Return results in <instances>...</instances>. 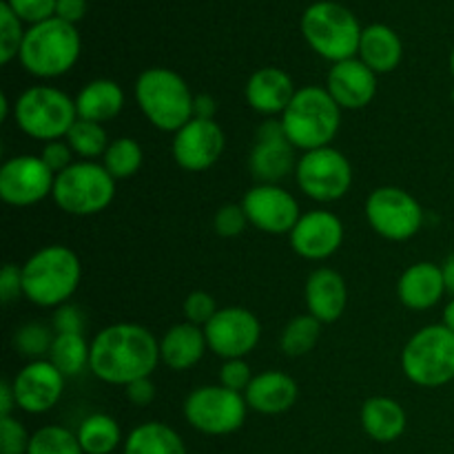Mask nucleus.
<instances>
[{
	"instance_id": "7ed1b4c3",
	"label": "nucleus",
	"mask_w": 454,
	"mask_h": 454,
	"mask_svg": "<svg viewBox=\"0 0 454 454\" xmlns=\"http://www.w3.org/2000/svg\"><path fill=\"white\" fill-rule=\"evenodd\" d=\"M193 100L189 84L167 67L145 69L136 80V102L155 129L177 133L193 120Z\"/></svg>"
},
{
	"instance_id": "2eb2a0df",
	"label": "nucleus",
	"mask_w": 454,
	"mask_h": 454,
	"mask_svg": "<svg viewBox=\"0 0 454 454\" xmlns=\"http://www.w3.org/2000/svg\"><path fill=\"white\" fill-rule=\"evenodd\" d=\"M242 208L248 224L269 235H291L301 217L297 200L279 184H255L248 189Z\"/></svg>"
},
{
	"instance_id": "de8ad7c7",
	"label": "nucleus",
	"mask_w": 454,
	"mask_h": 454,
	"mask_svg": "<svg viewBox=\"0 0 454 454\" xmlns=\"http://www.w3.org/2000/svg\"><path fill=\"white\" fill-rule=\"evenodd\" d=\"M89 12V0H58L56 3V18L69 22V25H78Z\"/></svg>"
},
{
	"instance_id": "20e7f679",
	"label": "nucleus",
	"mask_w": 454,
	"mask_h": 454,
	"mask_svg": "<svg viewBox=\"0 0 454 454\" xmlns=\"http://www.w3.org/2000/svg\"><path fill=\"white\" fill-rule=\"evenodd\" d=\"M279 120L288 142L306 153V151L331 146L340 131L341 109L326 89L309 84L297 89L295 98Z\"/></svg>"
},
{
	"instance_id": "e433bc0d",
	"label": "nucleus",
	"mask_w": 454,
	"mask_h": 454,
	"mask_svg": "<svg viewBox=\"0 0 454 454\" xmlns=\"http://www.w3.org/2000/svg\"><path fill=\"white\" fill-rule=\"evenodd\" d=\"M27 29H22V20L9 9V4H0V62L9 65L13 58L20 56L22 40Z\"/></svg>"
},
{
	"instance_id": "5701e85b",
	"label": "nucleus",
	"mask_w": 454,
	"mask_h": 454,
	"mask_svg": "<svg viewBox=\"0 0 454 454\" xmlns=\"http://www.w3.org/2000/svg\"><path fill=\"white\" fill-rule=\"evenodd\" d=\"M348 288L344 278L333 269H317L306 279V306L309 315L322 324H333L344 315Z\"/></svg>"
},
{
	"instance_id": "f8f14e48",
	"label": "nucleus",
	"mask_w": 454,
	"mask_h": 454,
	"mask_svg": "<svg viewBox=\"0 0 454 454\" xmlns=\"http://www.w3.org/2000/svg\"><path fill=\"white\" fill-rule=\"evenodd\" d=\"M366 220L377 235L390 242H406L424 226V208L399 186H380L366 200Z\"/></svg>"
},
{
	"instance_id": "c03bdc74",
	"label": "nucleus",
	"mask_w": 454,
	"mask_h": 454,
	"mask_svg": "<svg viewBox=\"0 0 454 454\" xmlns=\"http://www.w3.org/2000/svg\"><path fill=\"white\" fill-rule=\"evenodd\" d=\"M53 328H56V335L62 333H84V313L75 304H62L58 306L56 313H53Z\"/></svg>"
},
{
	"instance_id": "603ef678",
	"label": "nucleus",
	"mask_w": 454,
	"mask_h": 454,
	"mask_svg": "<svg viewBox=\"0 0 454 454\" xmlns=\"http://www.w3.org/2000/svg\"><path fill=\"white\" fill-rule=\"evenodd\" d=\"M443 326H448L450 331L454 333V297L450 301L446 304V309H443Z\"/></svg>"
},
{
	"instance_id": "c9c22d12",
	"label": "nucleus",
	"mask_w": 454,
	"mask_h": 454,
	"mask_svg": "<svg viewBox=\"0 0 454 454\" xmlns=\"http://www.w3.org/2000/svg\"><path fill=\"white\" fill-rule=\"evenodd\" d=\"M53 340H56V335H51V331L44 324L31 322L18 328L16 335H13V348L22 357H29L31 362H35V359H44V355L49 357Z\"/></svg>"
},
{
	"instance_id": "dca6fc26",
	"label": "nucleus",
	"mask_w": 454,
	"mask_h": 454,
	"mask_svg": "<svg viewBox=\"0 0 454 454\" xmlns=\"http://www.w3.org/2000/svg\"><path fill=\"white\" fill-rule=\"evenodd\" d=\"M248 168L257 184H278L297 168L295 146L284 133L282 120H266L257 129Z\"/></svg>"
},
{
	"instance_id": "c85d7f7f",
	"label": "nucleus",
	"mask_w": 454,
	"mask_h": 454,
	"mask_svg": "<svg viewBox=\"0 0 454 454\" xmlns=\"http://www.w3.org/2000/svg\"><path fill=\"white\" fill-rule=\"evenodd\" d=\"M124 454H186V448L171 426L146 421L129 433Z\"/></svg>"
},
{
	"instance_id": "c756f323",
	"label": "nucleus",
	"mask_w": 454,
	"mask_h": 454,
	"mask_svg": "<svg viewBox=\"0 0 454 454\" xmlns=\"http://www.w3.org/2000/svg\"><path fill=\"white\" fill-rule=\"evenodd\" d=\"M89 357H91V344L84 333H62L53 340L47 359L65 377H78L89 366Z\"/></svg>"
},
{
	"instance_id": "f704fd0d",
	"label": "nucleus",
	"mask_w": 454,
	"mask_h": 454,
	"mask_svg": "<svg viewBox=\"0 0 454 454\" xmlns=\"http://www.w3.org/2000/svg\"><path fill=\"white\" fill-rule=\"evenodd\" d=\"M27 454H84L78 442V434L62 426H44L31 434Z\"/></svg>"
},
{
	"instance_id": "7c9ffc66",
	"label": "nucleus",
	"mask_w": 454,
	"mask_h": 454,
	"mask_svg": "<svg viewBox=\"0 0 454 454\" xmlns=\"http://www.w3.org/2000/svg\"><path fill=\"white\" fill-rule=\"evenodd\" d=\"M78 442L84 454H111L122 442V433L114 417L96 412L80 424Z\"/></svg>"
},
{
	"instance_id": "79ce46f5",
	"label": "nucleus",
	"mask_w": 454,
	"mask_h": 454,
	"mask_svg": "<svg viewBox=\"0 0 454 454\" xmlns=\"http://www.w3.org/2000/svg\"><path fill=\"white\" fill-rule=\"evenodd\" d=\"M251 381H253L251 366H248L244 359H229V362H224V366H222L220 371V386L244 395L248 386H251Z\"/></svg>"
},
{
	"instance_id": "5fc2aeb1",
	"label": "nucleus",
	"mask_w": 454,
	"mask_h": 454,
	"mask_svg": "<svg viewBox=\"0 0 454 454\" xmlns=\"http://www.w3.org/2000/svg\"><path fill=\"white\" fill-rule=\"evenodd\" d=\"M450 74H452V78H454V47H452V53H450Z\"/></svg>"
},
{
	"instance_id": "72a5a7b5",
	"label": "nucleus",
	"mask_w": 454,
	"mask_h": 454,
	"mask_svg": "<svg viewBox=\"0 0 454 454\" xmlns=\"http://www.w3.org/2000/svg\"><path fill=\"white\" fill-rule=\"evenodd\" d=\"M69 142L71 151L75 155H80L82 160H96L105 158L106 149H109V136H106V129L98 122H89V120H75L74 127L69 129L65 137Z\"/></svg>"
},
{
	"instance_id": "2f4dec72",
	"label": "nucleus",
	"mask_w": 454,
	"mask_h": 454,
	"mask_svg": "<svg viewBox=\"0 0 454 454\" xmlns=\"http://www.w3.org/2000/svg\"><path fill=\"white\" fill-rule=\"evenodd\" d=\"M145 162V153H142L140 142L133 137H118L111 140L109 149H106L105 158H102V167L109 171L114 180H129L136 176Z\"/></svg>"
},
{
	"instance_id": "cd10ccee",
	"label": "nucleus",
	"mask_w": 454,
	"mask_h": 454,
	"mask_svg": "<svg viewBox=\"0 0 454 454\" xmlns=\"http://www.w3.org/2000/svg\"><path fill=\"white\" fill-rule=\"evenodd\" d=\"M406 411L390 397H371L362 406V426L371 439L390 443L406 430Z\"/></svg>"
},
{
	"instance_id": "a211bd4d",
	"label": "nucleus",
	"mask_w": 454,
	"mask_h": 454,
	"mask_svg": "<svg viewBox=\"0 0 454 454\" xmlns=\"http://www.w3.org/2000/svg\"><path fill=\"white\" fill-rule=\"evenodd\" d=\"M65 380L67 377L49 359L29 362L22 371H18V375L12 381L18 408L29 412V415L49 412L60 402Z\"/></svg>"
},
{
	"instance_id": "58836bf2",
	"label": "nucleus",
	"mask_w": 454,
	"mask_h": 454,
	"mask_svg": "<svg viewBox=\"0 0 454 454\" xmlns=\"http://www.w3.org/2000/svg\"><path fill=\"white\" fill-rule=\"evenodd\" d=\"M247 224L248 217L244 213L242 204H224L213 217V231L220 238H238L239 233H244Z\"/></svg>"
},
{
	"instance_id": "4468645a",
	"label": "nucleus",
	"mask_w": 454,
	"mask_h": 454,
	"mask_svg": "<svg viewBox=\"0 0 454 454\" xmlns=\"http://www.w3.org/2000/svg\"><path fill=\"white\" fill-rule=\"evenodd\" d=\"M207 344L217 357L244 359L257 346L262 335L260 319L242 306L220 309L215 317L204 326Z\"/></svg>"
},
{
	"instance_id": "412c9836",
	"label": "nucleus",
	"mask_w": 454,
	"mask_h": 454,
	"mask_svg": "<svg viewBox=\"0 0 454 454\" xmlns=\"http://www.w3.org/2000/svg\"><path fill=\"white\" fill-rule=\"evenodd\" d=\"M443 293H448L443 269L433 262H417L408 266L397 284L399 301L411 310L433 309L443 300Z\"/></svg>"
},
{
	"instance_id": "39448f33",
	"label": "nucleus",
	"mask_w": 454,
	"mask_h": 454,
	"mask_svg": "<svg viewBox=\"0 0 454 454\" xmlns=\"http://www.w3.org/2000/svg\"><path fill=\"white\" fill-rule=\"evenodd\" d=\"M80 49L82 40L75 25H69L60 18H49L27 29L18 60L22 69L35 78H60L74 69L80 58Z\"/></svg>"
},
{
	"instance_id": "864d4df0",
	"label": "nucleus",
	"mask_w": 454,
	"mask_h": 454,
	"mask_svg": "<svg viewBox=\"0 0 454 454\" xmlns=\"http://www.w3.org/2000/svg\"><path fill=\"white\" fill-rule=\"evenodd\" d=\"M0 118L3 120H7L9 118V98L4 96H0Z\"/></svg>"
},
{
	"instance_id": "423d86ee",
	"label": "nucleus",
	"mask_w": 454,
	"mask_h": 454,
	"mask_svg": "<svg viewBox=\"0 0 454 454\" xmlns=\"http://www.w3.org/2000/svg\"><path fill=\"white\" fill-rule=\"evenodd\" d=\"M300 27L309 47L333 65L357 56L364 27L344 4L335 0H319L309 4L301 13Z\"/></svg>"
},
{
	"instance_id": "4be33fe9",
	"label": "nucleus",
	"mask_w": 454,
	"mask_h": 454,
	"mask_svg": "<svg viewBox=\"0 0 454 454\" xmlns=\"http://www.w3.org/2000/svg\"><path fill=\"white\" fill-rule=\"evenodd\" d=\"M297 89L293 84L291 75L278 67H264L257 69L248 78L244 96L251 109H255L262 115H278L286 111L291 100L295 98Z\"/></svg>"
},
{
	"instance_id": "4c0bfd02",
	"label": "nucleus",
	"mask_w": 454,
	"mask_h": 454,
	"mask_svg": "<svg viewBox=\"0 0 454 454\" xmlns=\"http://www.w3.org/2000/svg\"><path fill=\"white\" fill-rule=\"evenodd\" d=\"M31 437L13 417H0V454H27Z\"/></svg>"
},
{
	"instance_id": "1a4fd4ad",
	"label": "nucleus",
	"mask_w": 454,
	"mask_h": 454,
	"mask_svg": "<svg viewBox=\"0 0 454 454\" xmlns=\"http://www.w3.org/2000/svg\"><path fill=\"white\" fill-rule=\"evenodd\" d=\"M51 195L58 208L69 215H98L114 202L115 180L102 164L80 160L58 173Z\"/></svg>"
},
{
	"instance_id": "6ab92c4d",
	"label": "nucleus",
	"mask_w": 454,
	"mask_h": 454,
	"mask_svg": "<svg viewBox=\"0 0 454 454\" xmlns=\"http://www.w3.org/2000/svg\"><path fill=\"white\" fill-rule=\"evenodd\" d=\"M344 242V224L331 211H309L291 231V247L310 262L328 260Z\"/></svg>"
},
{
	"instance_id": "a19ab883",
	"label": "nucleus",
	"mask_w": 454,
	"mask_h": 454,
	"mask_svg": "<svg viewBox=\"0 0 454 454\" xmlns=\"http://www.w3.org/2000/svg\"><path fill=\"white\" fill-rule=\"evenodd\" d=\"M215 297L207 291H193L189 293V297L184 300V315L186 322L195 324V326H207L217 313Z\"/></svg>"
},
{
	"instance_id": "9d476101",
	"label": "nucleus",
	"mask_w": 454,
	"mask_h": 454,
	"mask_svg": "<svg viewBox=\"0 0 454 454\" xmlns=\"http://www.w3.org/2000/svg\"><path fill=\"white\" fill-rule=\"evenodd\" d=\"M248 403L242 393L224 386H200L186 397L184 417L195 430L213 437L231 434L247 421Z\"/></svg>"
},
{
	"instance_id": "ddd939ff",
	"label": "nucleus",
	"mask_w": 454,
	"mask_h": 454,
	"mask_svg": "<svg viewBox=\"0 0 454 454\" xmlns=\"http://www.w3.org/2000/svg\"><path fill=\"white\" fill-rule=\"evenodd\" d=\"M56 173L35 155H16L0 168V198L9 207H34L53 193Z\"/></svg>"
},
{
	"instance_id": "473e14b6",
	"label": "nucleus",
	"mask_w": 454,
	"mask_h": 454,
	"mask_svg": "<svg viewBox=\"0 0 454 454\" xmlns=\"http://www.w3.org/2000/svg\"><path fill=\"white\" fill-rule=\"evenodd\" d=\"M319 335H322V322L315 319L313 315H297L279 337V346L288 357H304L317 346Z\"/></svg>"
},
{
	"instance_id": "0eeeda50",
	"label": "nucleus",
	"mask_w": 454,
	"mask_h": 454,
	"mask_svg": "<svg viewBox=\"0 0 454 454\" xmlns=\"http://www.w3.org/2000/svg\"><path fill=\"white\" fill-rule=\"evenodd\" d=\"M13 120L25 136L43 140H65L78 120L75 100L56 87H31L18 96L13 105Z\"/></svg>"
},
{
	"instance_id": "6e6d98bb",
	"label": "nucleus",
	"mask_w": 454,
	"mask_h": 454,
	"mask_svg": "<svg viewBox=\"0 0 454 454\" xmlns=\"http://www.w3.org/2000/svg\"><path fill=\"white\" fill-rule=\"evenodd\" d=\"M452 102H454V89H452Z\"/></svg>"
},
{
	"instance_id": "393cba45",
	"label": "nucleus",
	"mask_w": 454,
	"mask_h": 454,
	"mask_svg": "<svg viewBox=\"0 0 454 454\" xmlns=\"http://www.w3.org/2000/svg\"><path fill=\"white\" fill-rule=\"evenodd\" d=\"M207 335L204 328L184 322L168 328L160 340V357L171 371H189L207 353Z\"/></svg>"
},
{
	"instance_id": "f257e3e1",
	"label": "nucleus",
	"mask_w": 454,
	"mask_h": 454,
	"mask_svg": "<svg viewBox=\"0 0 454 454\" xmlns=\"http://www.w3.org/2000/svg\"><path fill=\"white\" fill-rule=\"evenodd\" d=\"M160 341L140 324H114L91 341L89 371L111 386H129L153 375L160 364Z\"/></svg>"
},
{
	"instance_id": "8fccbe9b",
	"label": "nucleus",
	"mask_w": 454,
	"mask_h": 454,
	"mask_svg": "<svg viewBox=\"0 0 454 454\" xmlns=\"http://www.w3.org/2000/svg\"><path fill=\"white\" fill-rule=\"evenodd\" d=\"M13 408H18L16 395H13V388L9 381H3L0 384V417H12Z\"/></svg>"
},
{
	"instance_id": "aec40b11",
	"label": "nucleus",
	"mask_w": 454,
	"mask_h": 454,
	"mask_svg": "<svg viewBox=\"0 0 454 454\" xmlns=\"http://www.w3.org/2000/svg\"><path fill=\"white\" fill-rule=\"evenodd\" d=\"M326 91L340 109H364L377 93V74L368 69L359 58L335 62L328 71Z\"/></svg>"
},
{
	"instance_id": "a878e982",
	"label": "nucleus",
	"mask_w": 454,
	"mask_h": 454,
	"mask_svg": "<svg viewBox=\"0 0 454 454\" xmlns=\"http://www.w3.org/2000/svg\"><path fill=\"white\" fill-rule=\"evenodd\" d=\"M359 60L372 69L375 74H390L399 67L403 56V44L397 31L390 29L388 25H375L364 27L362 40H359Z\"/></svg>"
},
{
	"instance_id": "6e6552de",
	"label": "nucleus",
	"mask_w": 454,
	"mask_h": 454,
	"mask_svg": "<svg viewBox=\"0 0 454 454\" xmlns=\"http://www.w3.org/2000/svg\"><path fill=\"white\" fill-rule=\"evenodd\" d=\"M402 371L421 388H439L454 380V333L433 324L408 340L402 350Z\"/></svg>"
},
{
	"instance_id": "ea45409f",
	"label": "nucleus",
	"mask_w": 454,
	"mask_h": 454,
	"mask_svg": "<svg viewBox=\"0 0 454 454\" xmlns=\"http://www.w3.org/2000/svg\"><path fill=\"white\" fill-rule=\"evenodd\" d=\"M4 3L29 27L49 20V18H56L58 0H4Z\"/></svg>"
},
{
	"instance_id": "09e8293b",
	"label": "nucleus",
	"mask_w": 454,
	"mask_h": 454,
	"mask_svg": "<svg viewBox=\"0 0 454 454\" xmlns=\"http://www.w3.org/2000/svg\"><path fill=\"white\" fill-rule=\"evenodd\" d=\"M217 102L213 100V96H207V93H200L193 100V118L198 120H213L215 118Z\"/></svg>"
},
{
	"instance_id": "b1692460",
	"label": "nucleus",
	"mask_w": 454,
	"mask_h": 454,
	"mask_svg": "<svg viewBox=\"0 0 454 454\" xmlns=\"http://www.w3.org/2000/svg\"><path fill=\"white\" fill-rule=\"evenodd\" d=\"M297 395H300V388L293 377L279 371H266L253 377L244 399L248 408L260 415H282L295 406Z\"/></svg>"
},
{
	"instance_id": "f3484780",
	"label": "nucleus",
	"mask_w": 454,
	"mask_h": 454,
	"mask_svg": "<svg viewBox=\"0 0 454 454\" xmlns=\"http://www.w3.org/2000/svg\"><path fill=\"white\" fill-rule=\"evenodd\" d=\"M226 137L215 120L193 118L173 136L171 153L184 171H207L224 153Z\"/></svg>"
},
{
	"instance_id": "9b49d317",
	"label": "nucleus",
	"mask_w": 454,
	"mask_h": 454,
	"mask_svg": "<svg viewBox=\"0 0 454 454\" xmlns=\"http://www.w3.org/2000/svg\"><path fill=\"white\" fill-rule=\"evenodd\" d=\"M297 186L315 202H335L353 186V167L341 151L333 146L306 151L297 160Z\"/></svg>"
},
{
	"instance_id": "bb28decb",
	"label": "nucleus",
	"mask_w": 454,
	"mask_h": 454,
	"mask_svg": "<svg viewBox=\"0 0 454 454\" xmlns=\"http://www.w3.org/2000/svg\"><path fill=\"white\" fill-rule=\"evenodd\" d=\"M124 106V91L118 82L106 78L91 80L75 96V111L80 120L105 124L114 120Z\"/></svg>"
},
{
	"instance_id": "49530a36",
	"label": "nucleus",
	"mask_w": 454,
	"mask_h": 454,
	"mask_svg": "<svg viewBox=\"0 0 454 454\" xmlns=\"http://www.w3.org/2000/svg\"><path fill=\"white\" fill-rule=\"evenodd\" d=\"M124 390H127V399L133 406H149L155 399V384L151 381V377L131 381L129 386H124Z\"/></svg>"
},
{
	"instance_id": "f03ea898",
	"label": "nucleus",
	"mask_w": 454,
	"mask_h": 454,
	"mask_svg": "<svg viewBox=\"0 0 454 454\" xmlns=\"http://www.w3.org/2000/svg\"><path fill=\"white\" fill-rule=\"evenodd\" d=\"M20 269L25 297L43 309H58L67 304L78 291L82 278L78 255L65 244L43 247Z\"/></svg>"
},
{
	"instance_id": "a18cd8bd",
	"label": "nucleus",
	"mask_w": 454,
	"mask_h": 454,
	"mask_svg": "<svg viewBox=\"0 0 454 454\" xmlns=\"http://www.w3.org/2000/svg\"><path fill=\"white\" fill-rule=\"evenodd\" d=\"M20 295H25L22 269L16 264H4L3 273H0V301L7 306L12 304V301H16Z\"/></svg>"
},
{
	"instance_id": "3c124183",
	"label": "nucleus",
	"mask_w": 454,
	"mask_h": 454,
	"mask_svg": "<svg viewBox=\"0 0 454 454\" xmlns=\"http://www.w3.org/2000/svg\"><path fill=\"white\" fill-rule=\"evenodd\" d=\"M442 269H443V279H446L448 293H452V297H454V253L448 257L446 262H443Z\"/></svg>"
},
{
	"instance_id": "37998d69",
	"label": "nucleus",
	"mask_w": 454,
	"mask_h": 454,
	"mask_svg": "<svg viewBox=\"0 0 454 454\" xmlns=\"http://www.w3.org/2000/svg\"><path fill=\"white\" fill-rule=\"evenodd\" d=\"M74 155L75 153L71 151L69 142L53 140V142H47V145H44L40 158H43V162L47 164V167L58 176V173H62L65 168H69L71 164H74Z\"/></svg>"
}]
</instances>
